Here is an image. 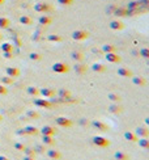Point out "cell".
Wrapping results in <instances>:
<instances>
[{
  "label": "cell",
  "mask_w": 149,
  "mask_h": 160,
  "mask_svg": "<svg viewBox=\"0 0 149 160\" xmlns=\"http://www.w3.org/2000/svg\"><path fill=\"white\" fill-rule=\"evenodd\" d=\"M69 70H71V67L64 62H56L53 65V71L56 74H67V72H69Z\"/></svg>",
  "instance_id": "1"
},
{
  "label": "cell",
  "mask_w": 149,
  "mask_h": 160,
  "mask_svg": "<svg viewBox=\"0 0 149 160\" xmlns=\"http://www.w3.org/2000/svg\"><path fill=\"white\" fill-rule=\"evenodd\" d=\"M33 104H34V106H38V108H45V109H51L54 108V102L50 101L49 99H35L34 101H33Z\"/></svg>",
  "instance_id": "2"
},
{
  "label": "cell",
  "mask_w": 149,
  "mask_h": 160,
  "mask_svg": "<svg viewBox=\"0 0 149 160\" xmlns=\"http://www.w3.org/2000/svg\"><path fill=\"white\" fill-rule=\"evenodd\" d=\"M90 36V33L88 30H84V29H78V30H74L72 33V38L74 41H85L88 40Z\"/></svg>",
  "instance_id": "3"
},
{
  "label": "cell",
  "mask_w": 149,
  "mask_h": 160,
  "mask_svg": "<svg viewBox=\"0 0 149 160\" xmlns=\"http://www.w3.org/2000/svg\"><path fill=\"white\" fill-rule=\"evenodd\" d=\"M93 145L97 146V147L105 148V147H109L110 146V141L107 138H105V136L96 135V136H93Z\"/></svg>",
  "instance_id": "4"
},
{
  "label": "cell",
  "mask_w": 149,
  "mask_h": 160,
  "mask_svg": "<svg viewBox=\"0 0 149 160\" xmlns=\"http://www.w3.org/2000/svg\"><path fill=\"white\" fill-rule=\"evenodd\" d=\"M55 122H56V125H58L59 127H65V129L73 126V121L69 120L68 117H56Z\"/></svg>",
  "instance_id": "5"
},
{
  "label": "cell",
  "mask_w": 149,
  "mask_h": 160,
  "mask_svg": "<svg viewBox=\"0 0 149 160\" xmlns=\"http://www.w3.org/2000/svg\"><path fill=\"white\" fill-rule=\"evenodd\" d=\"M33 8L38 13H49L53 11V7L50 5L49 3H37V4H34Z\"/></svg>",
  "instance_id": "6"
},
{
  "label": "cell",
  "mask_w": 149,
  "mask_h": 160,
  "mask_svg": "<svg viewBox=\"0 0 149 160\" xmlns=\"http://www.w3.org/2000/svg\"><path fill=\"white\" fill-rule=\"evenodd\" d=\"M92 125H93L94 129H97L98 131H101V132H107L109 131V126H107V123L102 122V121H99V120L92 121Z\"/></svg>",
  "instance_id": "7"
},
{
  "label": "cell",
  "mask_w": 149,
  "mask_h": 160,
  "mask_svg": "<svg viewBox=\"0 0 149 160\" xmlns=\"http://www.w3.org/2000/svg\"><path fill=\"white\" fill-rule=\"evenodd\" d=\"M134 132L139 138H149V129L146 125H144V126H137Z\"/></svg>",
  "instance_id": "8"
},
{
  "label": "cell",
  "mask_w": 149,
  "mask_h": 160,
  "mask_svg": "<svg viewBox=\"0 0 149 160\" xmlns=\"http://www.w3.org/2000/svg\"><path fill=\"white\" fill-rule=\"evenodd\" d=\"M56 132H58V130L55 129L54 126H51V125H45L42 129H39V134H42V135H56Z\"/></svg>",
  "instance_id": "9"
},
{
  "label": "cell",
  "mask_w": 149,
  "mask_h": 160,
  "mask_svg": "<svg viewBox=\"0 0 149 160\" xmlns=\"http://www.w3.org/2000/svg\"><path fill=\"white\" fill-rule=\"evenodd\" d=\"M105 58L107 62H110V63H120L122 62V58L120 55H119L118 52H107V54H105Z\"/></svg>",
  "instance_id": "10"
},
{
  "label": "cell",
  "mask_w": 149,
  "mask_h": 160,
  "mask_svg": "<svg viewBox=\"0 0 149 160\" xmlns=\"http://www.w3.org/2000/svg\"><path fill=\"white\" fill-rule=\"evenodd\" d=\"M39 96H42L43 99H53L55 96V91L53 88H39Z\"/></svg>",
  "instance_id": "11"
},
{
  "label": "cell",
  "mask_w": 149,
  "mask_h": 160,
  "mask_svg": "<svg viewBox=\"0 0 149 160\" xmlns=\"http://www.w3.org/2000/svg\"><path fill=\"white\" fill-rule=\"evenodd\" d=\"M58 96H59L62 100H64V101H72L73 102L74 100H71V92H69V89H67V88H60L59 91H58Z\"/></svg>",
  "instance_id": "12"
},
{
  "label": "cell",
  "mask_w": 149,
  "mask_h": 160,
  "mask_svg": "<svg viewBox=\"0 0 149 160\" xmlns=\"http://www.w3.org/2000/svg\"><path fill=\"white\" fill-rule=\"evenodd\" d=\"M46 154H47V157H49L50 160H60L62 159L60 151L54 150V148H51V150H46Z\"/></svg>",
  "instance_id": "13"
},
{
  "label": "cell",
  "mask_w": 149,
  "mask_h": 160,
  "mask_svg": "<svg viewBox=\"0 0 149 160\" xmlns=\"http://www.w3.org/2000/svg\"><path fill=\"white\" fill-rule=\"evenodd\" d=\"M131 79H132V83H134L135 85H137L139 88H141V87H146V84H148L146 79L143 77V76H132Z\"/></svg>",
  "instance_id": "14"
},
{
  "label": "cell",
  "mask_w": 149,
  "mask_h": 160,
  "mask_svg": "<svg viewBox=\"0 0 149 160\" xmlns=\"http://www.w3.org/2000/svg\"><path fill=\"white\" fill-rule=\"evenodd\" d=\"M116 72H118V75L122 77H132L134 76V72H132L128 67H119Z\"/></svg>",
  "instance_id": "15"
},
{
  "label": "cell",
  "mask_w": 149,
  "mask_h": 160,
  "mask_svg": "<svg viewBox=\"0 0 149 160\" xmlns=\"http://www.w3.org/2000/svg\"><path fill=\"white\" fill-rule=\"evenodd\" d=\"M38 22H39L41 26H49V25L53 24V17H50V16H47L46 13L45 15H42L38 19Z\"/></svg>",
  "instance_id": "16"
},
{
  "label": "cell",
  "mask_w": 149,
  "mask_h": 160,
  "mask_svg": "<svg viewBox=\"0 0 149 160\" xmlns=\"http://www.w3.org/2000/svg\"><path fill=\"white\" fill-rule=\"evenodd\" d=\"M109 112L112 114H120L123 112V108H122V105H119V102H112L109 106Z\"/></svg>",
  "instance_id": "17"
},
{
  "label": "cell",
  "mask_w": 149,
  "mask_h": 160,
  "mask_svg": "<svg viewBox=\"0 0 149 160\" xmlns=\"http://www.w3.org/2000/svg\"><path fill=\"white\" fill-rule=\"evenodd\" d=\"M5 74L8 75V76H11V77H19V75H20V68L19 67H7V70H5Z\"/></svg>",
  "instance_id": "18"
},
{
  "label": "cell",
  "mask_w": 149,
  "mask_h": 160,
  "mask_svg": "<svg viewBox=\"0 0 149 160\" xmlns=\"http://www.w3.org/2000/svg\"><path fill=\"white\" fill-rule=\"evenodd\" d=\"M73 68H74V71H76V74L84 75L85 72H86V70H88V66L84 65V63H81V62H78V63H76V65H74Z\"/></svg>",
  "instance_id": "19"
},
{
  "label": "cell",
  "mask_w": 149,
  "mask_h": 160,
  "mask_svg": "<svg viewBox=\"0 0 149 160\" xmlns=\"http://www.w3.org/2000/svg\"><path fill=\"white\" fill-rule=\"evenodd\" d=\"M109 26L112 30H122V29H124V24L122 21H119V20H112Z\"/></svg>",
  "instance_id": "20"
},
{
  "label": "cell",
  "mask_w": 149,
  "mask_h": 160,
  "mask_svg": "<svg viewBox=\"0 0 149 160\" xmlns=\"http://www.w3.org/2000/svg\"><path fill=\"white\" fill-rule=\"evenodd\" d=\"M71 58L73 59V61H76V63H78V62H82V61H84V52L78 51V50H76V51H72L71 52Z\"/></svg>",
  "instance_id": "21"
},
{
  "label": "cell",
  "mask_w": 149,
  "mask_h": 160,
  "mask_svg": "<svg viewBox=\"0 0 149 160\" xmlns=\"http://www.w3.org/2000/svg\"><path fill=\"white\" fill-rule=\"evenodd\" d=\"M24 131L26 135H38L39 134V129L35 126H26L24 127Z\"/></svg>",
  "instance_id": "22"
},
{
  "label": "cell",
  "mask_w": 149,
  "mask_h": 160,
  "mask_svg": "<svg viewBox=\"0 0 149 160\" xmlns=\"http://www.w3.org/2000/svg\"><path fill=\"white\" fill-rule=\"evenodd\" d=\"M90 68H92L94 72H97V74H103V72H106V67L102 63H93Z\"/></svg>",
  "instance_id": "23"
},
{
  "label": "cell",
  "mask_w": 149,
  "mask_h": 160,
  "mask_svg": "<svg viewBox=\"0 0 149 160\" xmlns=\"http://www.w3.org/2000/svg\"><path fill=\"white\" fill-rule=\"evenodd\" d=\"M101 51L103 54H107V52H115L116 51V46L111 45V43H105L102 47H101Z\"/></svg>",
  "instance_id": "24"
},
{
  "label": "cell",
  "mask_w": 149,
  "mask_h": 160,
  "mask_svg": "<svg viewBox=\"0 0 149 160\" xmlns=\"http://www.w3.org/2000/svg\"><path fill=\"white\" fill-rule=\"evenodd\" d=\"M55 138L53 135H42V143L45 146H53L55 145Z\"/></svg>",
  "instance_id": "25"
},
{
  "label": "cell",
  "mask_w": 149,
  "mask_h": 160,
  "mask_svg": "<svg viewBox=\"0 0 149 160\" xmlns=\"http://www.w3.org/2000/svg\"><path fill=\"white\" fill-rule=\"evenodd\" d=\"M19 21H20V24L21 25H26V26H29V25L33 24V19H31L30 16H28V15H22L21 17L19 19Z\"/></svg>",
  "instance_id": "26"
},
{
  "label": "cell",
  "mask_w": 149,
  "mask_h": 160,
  "mask_svg": "<svg viewBox=\"0 0 149 160\" xmlns=\"http://www.w3.org/2000/svg\"><path fill=\"white\" fill-rule=\"evenodd\" d=\"M26 92H28V95L31 96V97H38V96H39V88H38V87L30 85L26 88Z\"/></svg>",
  "instance_id": "27"
},
{
  "label": "cell",
  "mask_w": 149,
  "mask_h": 160,
  "mask_svg": "<svg viewBox=\"0 0 149 160\" xmlns=\"http://www.w3.org/2000/svg\"><path fill=\"white\" fill-rule=\"evenodd\" d=\"M124 138L127 139V141H130V142H134V143H136L137 139H139V136H137L134 131H126V132H124Z\"/></svg>",
  "instance_id": "28"
},
{
  "label": "cell",
  "mask_w": 149,
  "mask_h": 160,
  "mask_svg": "<svg viewBox=\"0 0 149 160\" xmlns=\"http://www.w3.org/2000/svg\"><path fill=\"white\" fill-rule=\"evenodd\" d=\"M136 143H139V147L143 150H149V138H139Z\"/></svg>",
  "instance_id": "29"
},
{
  "label": "cell",
  "mask_w": 149,
  "mask_h": 160,
  "mask_svg": "<svg viewBox=\"0 0 149 160\" xmlns=\"http://www.w3.org/2000/svg\"><path fill=\"white\" fill-rule=\"evenodd\" d=\"M114 157L116 160H130V155L126 154L124 151H116L114 154Z\"/></svg>",
  "instance_id": "30"
},
{
  "label": "cell",
  "mask_w": 149,
  "mask_h": 160,
  "mask_svg": "<svg viewBox=\"0 0 149 160\" xmlns=\"http://www.w3.org/2000/svg\"><path fill=\"white\" fill-rule=\"evenodd\" d=\"M112 15H115L116 17H123V16H127V8H120V7H116L112 12Z\"/></svg>",
  "instance_id": "31"
},
{
  "label": "cell",
  "mask_w": 149,
  "mask_h": 160,
  "mask_svg": "<svg viewBox=\"0 0 149 160\" xmlns=\"http://www.w3.org/2000/svg\"><path fill=\"white\" fill-rule=\"evenodd\" d=\"M47 41L49 42H55V43H59L63 41V37L62 36H59V34H50V36H47Z\"/></svg>",
  "instance_id": "32"
},
{
  "label": "cell",
  "mask_w": 149,
  "mask_h": 160,
  "mask_svg": "<svg viewBox=\"0 0 149 160\" xmlns=\"http://www.w3.org/2000/svg\"><path fill=\"white\" fill-rule=\"evenodd\" d=\"M0 83L3 84V85H12L13 83H15V79L11 76H8V75H5V76H3L1 79H0Z\"/></svg>",
  "instance_id": "33"
},
{
  "label": "cell",
  "mask_w": 149,
  "mask_h": 160,
  "mask_svg": "<svg viewBox=\"0 0 149 160\" xmlns=\"http://www.w3.org/2000/svg\"><path fill=\"white\" fill-rule=\"evenodd\" d=\"M0 49H1V51H13L15 50V46H13L11 42H3L1 43V46H0Z\"/></svg>",
  "instance_id": "34"
},
{
  "label": "cell",
  "mask_w": 149,
  "mask_h": 160,
  "mask_svg": "<svg viewBox=\"0 0 149 160\" xmlns=\"http://www.w3.org/2000/svg\"><path fill=\"white\" fill-rule=\"evenodd\" d=\"M107 99H109L110 101H112V102H120L122 101L120 95H118V93H114V92L109 93V95H107Z\"/></svg>",
  "instance_id": "35"
},
{
  "label": "cell",
  "mask_w": 149,
  "mask_h": 160,
  "mask_svg": "<svg viewBox=\"0 0 149 160\" xmlns=\"http://www.w3.org/2000/svg\"><path fill=\"white\" fill-rule=\"evenodd\" d=\"M11 25L9 19L7 17H0V29H8Z\"/></svg>",
  "instance_id": "36"
},
{
  "label": "cell",
  "mask_w": 149,
  "mask_h": 160,
  "mask_svg": "<svg viewBox=\"0 0 149 160\" xmlns=\"http://www.w3.org/2000/svg\"><path fill=\"white\" fill-rule=\"evenodd\" d=\"M26 117L31 118V120H38L39 118V113L37 110H28L26 112Z\"/></svg>",
  "instance_id": "37"
},
{
  "label": "cell",
  "mask_w": 149,
  "mask_h": 160,
  "mask_svg": "<svg viewBox=\"0 0 149 160\" xmlns=\"http://www.w3.org/2000/svg\"><path fill=\"white\" fill-rule=\"evenodd\" d=\"M11 43L16 47H21L22 46V40L19 37V36H13V42H11Z\"/></svg>",
  "instance_id": "38"
},
{
  "label": "cell",
  "mask_w": 149,
  "mask_h": 160,
  "mask_svg": "<svg viewBox=\"0 0 149 160\" xmlns=\"http://www.w3.org/2000/svg\"><path fill=\"white\" fill-rule=\"evenodd\" d=\"M140 7H141V3H140V0H137V1H131V3H128V9H139Z\"/></svg>",
  "instance_id": "39"
},
{
  "label": "cell",
  "mask_w": 149,
  "mask_h": 160,
  "mask_svg": "<svg viewBox=\"0 0 149 160\" xmlns=\"http://www.w3.org/2000/svg\"><path fill=\"white\" fill-rule=\"evenodd\" d=\"M139 54H140V56H141V58L148 59L149 58V49H148V47H143V49H140Z\"/></svg>",
  "instance_id": "40"
},
{
  "label": "cell",
  "mask_w": 149,
  "mask_h": 160,
  "mask_svg": "<svg viewBox=\"0 0 149 160\" xmlns=\"http://www.w3.org/2000/svg\"><path fill=\"white\" fill-rule=\"evenodd\" d=\"M29 58H30L31 61H35V62L42 61V55H41L39 52H30V54H29Z\"/></svg>",
  "instance_id": "41"
},
{
  "label": "cell",
  "mask_w": 149,
  "mask_h": 160,
  "mask_svg": "<svg viewBox=\"0 0 149 160\" xmlns=\"http://www.w3.org/2000/svg\"><path fill=\"white\" fill-rule=\"evenodd\" d=\"M24 154H25V156H33V157H34L37 152L34 151V148H29V147H26V148L24 150Z\"/></svg>",
  "instance_id": "42"
},
{
  "label": "cell",
  "mask_w": 149,
  "mask_h": 160,
  "mask_svg": "<svg viewBox=\"0 0 149 160\" xmlns=\"http://www.w3.org/2000/svg\"><path fill=\"white\" fill-rule=\"evenodd\" d=\"M13 147H15V150L17 151H21V152H24V150L26 148V146L24 145V143H21V142H16L15 145H13Z\"/></svg>",
  "instance_id": "43"
},
{
  "label": "cell",
  "mask_w": 149,
  "mask_h": 160,
  "mask_svg": "<svg viewBox=\"0 0 149 160\" xmlns=\"http://www.w3.org/2000/svg\"><path fill=\"white\" fill-rule=\"evenodd\" d=\"M34 151L35 152H39V154H42V152H45L46 151V146L42 143V145H38V146H35L34 147Z\"/></svg>",
  "instance_id": "44"
},
{
  "label": "cell",
  "mask_w": 149,
  "mask_h": 160,
  "mask_svg": "<svg viewBox=\"0 0 149 160\" xmlns=\"http://www.w3.org/2000/svg\"><path fill=\"white\" fill-rule=\"evenodd\" d=\"M8 95V88L7 85H3V84L0 83V96H7Z\"/></svg>",
  "instance_id": "45"
},
{
  "label": "cell",
  "mask_w": 149,
  "mask_h": 160,
  "mask_svg": "<svg viewBox=\"0 0 149 160\" xmlns=\"http://www.w3.org/2000/svg\"><path fill=\"white\" fill-rule=\"evenodd\" d=\"M73 1L74 0H58V3H59L60 5H72Z\"/></svg>",
  "instance_id": "46"
},
{
  "label": "cell",
  "mask_w": 149,
  "mask_h": 160,
  "mask_svg": "<svg viewBox=\"0 0 149 160\" xmlns=\"http://www.w3.org/2000/svg\"><path fill=\"white\" fill-rule=\"evenodd\" d=\"M42 34L39 33V32H35V33H33V37H31V40L33 41H39V40H42Z\"/></svg>",
  "instance_id": "47"
},
{
  "label": "cell",
  "mask_w": 149,
  "mask_h": 160,
  "mask_svg": "<svg viewBox=\"0 0 149 160\" xmlns=\"http://www.w3.org/2000/svg\"><path fill=\"white\" fill-rule=\"evenodd\" d=\"M3 56L5 59H12L13 56H15V54H13V51H4L3 52Z\"/></svg>",
  "instance_id": "48"
},
{
  "label": "cell",
  "mask_w": 149,
  "mask_h": 160,
  "mask_svg": "<svg viewBox=\"0 0 149 160\" xmlns=\"http://www.w3.org/2000/svg\"><path fill=\"white\" fill-rule=\"evenodd\" d=\"M22 160H35V159L33 156H24L22 157Z\"/></svg>",
  "instance_id": "49"
},
{
  "label": "cell",
  "mask_w": 149,
  "mask_h": 160,
  "mask_svg": "<svg viewBox=\"0 0 149 160\" xmlns=\"http://www.w3.org/2000/svg\"><path fill=\"white\" fill-rule=\"evenodd\" d=\"M115 8H116L115 5H111V7L109 8V9H107V12H114V9H115Z\"/></svg>",
  "instance_id": "50"
},
{
  "label": "cell",
  "mask_w": 149,
  "mask_h": 160,
  "mask_svg": "<svg viewBox=\"0 0 149 160\" xmlns=\"http://www.w3.org/2000/svg\"><path fill=\"white\" fill-rule=\"evenodd\" d=\"M0 160H9V157H7L5 155H0Z\"/></svg>",
  "instance_id": "51"
},
{
  "label": "cell",
  "mask_w": 149,
  "mask_h": 160,
  "mask_svg": "<svg viewBox=\"0 0 149 160\" xmlns=\"http://www.w3.org/2000/svg\"><path fill=\"white\" fill-rule=\"evenodd\" d=\"M5 3V0H0V5H1V4H4Z\"/></svg>",
  "instance_id": "52"
},
{
  "label": "cell",
  "mask_w": 149,
  "mask_h": 160,
  "mask_svg": "<svg viewBox=\"0 0 149 160\" xmlns=\"http://www.w3.org/2000/svg\"><path fill=\"white\" fill-rule=\"evenodd\" d=\"M1 121H3V116H1V114H0V122H1Z\"/></svg>",
  "instance_id": "53"
},
{
  "label": "cell",
  "mask_w": 149,
  "mask_h": 160,
  "mask_svg": "<svg viewBox=\"0 0 149 160\" xmlns=\"http://www.w3.org/2000/svg\"><path fill=\"white\" fill-rule=\"evenodd\" d=\"M43 160H50V159H49V157H47V159H43Z\"/></svg>",
  "instance_id": "54"
},
{
  "label": "cell",
  "mask_w": 149,
  "mask_h": 160,
  "mask_svg": "<svg viewBox=\"0 0 149 160\" xmlns=\"http://www.w3.org/2000/svg\"><path fill=\"white\" fill-rule=\"evenodd\" d=\"M0 40H1V34H0Z\"/></svg>",
  "instance_id": "55"
},
{
  "label": "cell",
  "mask_w": 149,
  "mask_h": 160,
  "mask_svg": "<svg viewBox=\"0 0 149 160\" xmlns=\"http://www.w3.org/2000/svg\"><path fill=\"white\" fill-rule=\"evenodd\" d=\"M0 58H1V56H0Z\"/></svg>",
  "instance_id": "56"
},
{
  "label": "cell",
  "mask_w": 149,
  "mask_h": 160,
  "mask_svg": "<svg viewBox=\"0 0 149 160\" xmlns=\"http://www.w3.org/2000/svg\"><path fill=\"white\" fill-rule=\"evenodd\" d=\"M115 160H116V159H115Z\"/></svg>",
  "instance_id": "57"
}]
</instances>
